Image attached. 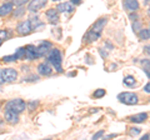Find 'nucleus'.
Segmentation results:
<instances>
[{
  "mask_svg": "<svg viewBox=\"0 0 150 140\" xmlns=\"http://www.w3.org/2000/svg\"><path fill=\"white\" fill-rule=\"evenodd\" d=\"M40 58L39 53H38V48L34 45H26L25 46V59L28 60H35Z\"/></svg>",
  "mask_w": 150,
  "mask_h": 140,
  "instance_id": "1a4fd4ad",
  "label": "nucleus"
},
{
  "mask_svg": "<svg viewBox=\"0 0 150 140\" xmlns=\"http://www.w3.org/2000/svg\"><path fill=\"white\" fill-rule=\"evenodd\" d=\"M8 36H9V34H8L6 30H0V39H1V40H6Z\"/></svg>",
  "mask_w": 150,
  "mask_h": 140,
  "instance_id": "393cba45",
  "label": "nucleus"
},
{
  "mask_svg": "<svg viewBox=\"0 0 150 140\" xmlns=\"http://www.w3.org/2000/svg\"><path fill=\"white\" fill-rule=\"evenodd\" d=\"M46 57H48V62L49 64L53 65V68H55V70L58 73H62L63 71V68H62V54H60V50L59 49H53L49 51L48 54H46Z\"/></svg>",
  "mask_w": 150,
  "mask_h": 140,
  "instance_id": "f03ea898",
  "label": "nucleus"
},
{
  "mask_svg": "<svg viewBox=\"0 0 150 140\" xmlns=\"http://www.w3.org/2000/svg\"><path fill=\"white\" fill-rule=\"evenodd\" d=\"M144 50L146 51V53L150 55V45H146V46H145V48H144Z\"/></svg>",
  "mask_w": 150,
  "mask_h": 140,
  "instance_id": "c756f323",
  "label": "nucleus"
},
{
  "mask_svg": "<svg viewBox=\"0 0 150 140\" xmlns=\"http://www.w3.org/2000/svg\"><path fill=\"white\" fill-rule=\"evenodd\" d=\"M46 3H48V0H31V1H29V6H28V9H29V11L31 13H36L41 10L45 5Z\"/></svg>",
  "mask_w": 150,
  "mask_h": 140,
  "instance_id": "6e6552de",
  "label": "nucleus"
},
{
  "mask_svg": "<svg viewBox=\"0 0 150 140\" xmlns=\"http://www.w3.org/2000/svg\"><path fill=\"white\" fill-rule=\"evenodd\" d=\"M46 18H48V21L50 24H58L59 23V11L56 10L55 8H51L49 10H46Z\"/></svg>",
  "mask_w": 150,
  "mask_h": 140,
  "instance_id": "9d476101",
  "label": "nucleus"
},
{
  "mask_svg": "<svg viewBox=\"0 0 150 140\" xmlns=\"http://www.w3.org/2000/svg\"><path fill=\"white\" fill-rule=\"evenodd\" d=\"M103 135H104V132H103V130H100L99 133H96L95 135H94V136H93V139H99L100 136H103Z\"/></svg>",
  "mask_w": 150,
  "mask_h": 140,
  "instance_id": "a878e982",
  "label": "nucleus"
},
{
  "mask_svg": "<svg viewBox=\"0 0 150 140\" xmlns=\"http://www.w3.org/2000/svg\"><path fill=\"white\" fill-rule=\"evenodd\" d=\"M38 73L40 75H44V76H49L53 74V68L50 66L49 63H40L38 65Z\"/></svg>",
  "mask_w": 150,
  "mask_h": 140,
  "instance_id": "9b49d317",
  "label": "nucleus"
},
{
  "mask_svg": "<svg viewBox=\"0 0 150 140\" xmlns=\"http://www.w3.org/2000/svg\"><path fill=\"white\" fill-rule=\"evenodd\" d=\"M145 93H148V94H150V83H148L146 85L144 86V89H143Z\"/></svg>",
  "mask_w": 150,
  "mask_h": 140,
  "instance_id": "cd10ccee",
  "label": "nucleus"
},
{
  "mask_svg": "<svg viewBox=\"0 0 150 140\" xmlns=\"http://www.w3.org/2000/svg\"><path fill=\"white\" fill-rule=\"evenodd\" d=\"M31 31H33V26H31L30 20H24V21L19 23L18 26H16V33L21 36L29 35Z\"/></svg>",
  "mask_w": 150,
  "mask_h": 140,
  "instance_id": "423d86ee",
  "label": "nucleus"
},
{
  "mask_svg": "<svg viewBox=\"0 0 150 140\" xmlns=\"http://www.w3.org/2000/svg\"><path fill=\"white\" fill-rule=\"evenodd\" d=\"M124 84L128 86H133L135 85V79L133 76H125L124 78Z\"/></svg>",
  "mask_w": 150,
  "mask_h": 140,
  "instance_id": "a211bd4d",
  "label": "nucleus"
},
{
  "mask_svg": "<svg viewBox=\"0 0 150 140\" xmlns=\"http://www.w3.org/2000/svg\"><path fill=\"white\" fill-rule=\"evenodd\" d=\"M118 100L126 105H135V104H138V95L134 94V93H129V91L120 93L118 95Z\"/></svg>",
  "mask_w": 150,
  "mask_h": 140,
  "instance_id": "39448f33",
  "label": "nucleus"
},
{
  "mask_svg": "<svg viewBox=\"0 0 150 140\" xmlns=\"http://www.w3.org/2000/svg\"><path fill=\"white\" fill-rule=\"evenodd\" d=\"M140 132H142V129H140V128H131L130 135H131V136H135V135H139Z\"/></svg>",
  "mask_w": 150,
  "mask_h": 140,
  "instance_id": "b1692460",
  "label": "nucleus"
},
{
  "mask_svg": "<svg viewBox=\"0 0 150 140\" xmlns=\"http://www.w3.org/2000/svg\"><path fill=\"white\" fill-rule=\"evenodd\" d=\"M149 138H150V135H149V134H146V135H144V136H143L142 139H143V140H145V139H149Z\"/></svg>",
  "mask_w": 150,
  "mask_h": 140,
  "instance_id": "2f4dec72",
  "label": "nucleus"
},
{
  "mask_svg": "<svg viewBox=\"0 0 150 140\" xmlns=\"http://www.w3.org/2000/svg\"><path fill=\"white\" fill-rule=\"evenodd\" d=\"M4 119H5L6 123L11 124V125H15L19 123V114L16 111H14L11 109H8L5 108V111H4Z\"/></svg>",
  "mask_w": 150,
  "mask_h": 140,
  "instance_id": "0eeeda50",
  "label": "nucleus"
},
{
  "mask_svg": "<svg viewBox=\"0 0 150 140\" xmlns=\"http://www.w3.org/2000/svg\"><path fill=\"white\" fill-rule=\"evenodd\" d=\"M106 94L105 89H96L95 91H94V98H96V99H100V98H103Z\"/></svg>",
  "mask_w": 150,
  "mask_h": 140,
  "instance_id": "6ab92c4d",
  "label": "nucleus"
},
{
  "mask_svg": "<svg viewBox=\"0 0 150 140\" xmlns=\"http://www.w3.org/2000/svg\"><path fill=\"white\" fill-rule=\"evenodd\" d=\"M30 0H13V3H14V5H16V6H23V5H25V4H28Z\"/></svg>",
  "mask_w": 150,
  "mask_h": 140,
  "instance_id": "4be33fe9",
  "label": "nucleus"
},
{
  "mask_svg": "<svg viewBox=\"0 0 150 140\" xmlns=\"http://www.w3.org/2000/svg\"><path fill=\"white\" fill-rule=\"evenodd\" d=\"M36 105H38V101H31L30 104H29V109L30 110H34V108H35Z\"/></svg>",
  "mask_w": 150,
  "mask_h": 140,
  "instance_id": "bb28decb",
  "label": "nucleus"
},
{
  "mask_svg": "<svg viewBox=\"0 0 150 140\" xmlns=\"http://www.w3.org/2000/svg\"><path fill=\"white\" fill-rule=\"evenodd\" d=\"M146 119H148V114L146 113H140V114L133 115V116H130V118H129V120L131 121V123H135V124L144 123Z\"/></svg>",
  "mask_w": 150,
  "mask_h": 140,
  "instance_id": "dca6fc26",
  "label": "nucleus"
},
{
  "mask_svg": "<svg viewBox=\"0 0 150 140\" xmlns=\"http://www.w3.org/2000/svg\"><path fill=\"white\" fill-rule=\"evenodd\" d=\"M124 6L129 11H137L139 9L138 0H124Z\"/></svg>",
  "mask_w": 150,
  "mask_h": 140,
  "instance_id": "2eb2a0df",
  "label": "nucleus"
},
{
  "mask_svg": "<svg viewBox=\"0 0 150 140\" xmlns=\"http://www.w3.org/2000/svg\"><path fill=\"white\" fill-rule=\"evenodd\" d=\"M1 45H3V40H1V39H0V46H1Z\"/></svg>",
  "mask_w": 150,
  "mask_h": 140,
  "instance_id": "473e14b6",
  "label": "nucleus"
},
{
  "mask_svg": "<svg viewBox=\"0 0 150 140\" xmlns=\"http://www.w3.org/2000/svg\"><path fill=\"white\" fill-rule=\"evenodd\" d=\"M74 4L71 3H60L58 6H56V10L59 13H73L74 11Z\"/></svg>",
  "mask_w": 150,
  "mask_h": 140,
  "instance_id": "4468645a",
  "label": "nucleus"
},
{
  "mask_svg": "<svg viewBox=\"0 0 150 140\" xmlns=\"http://www.w3.org/2000/svg\"><path fill=\"white\" fill-rule=\"evenodd\" d=\"M0 76L3 83H13L18 79V71L13 68H5L0 70Z\"/></svg>",
  "mask_w": 150,
  "mask_h": 140,
  "instance_id": "20e7f679",
  "label": "nucleus"
},
{
  "mask_svg": "<svg viewBox=\"0 0 150 140\" xmlns=\"http://www.w3.org/2000/svg\"><path fill=\"white\" fill-rule=\"evenodd\" d=\"M36 48H38V53H39L40 57H44V55H46L51 50L53 45H51L50 41H41L39 46H36Z\"/></svg>",
  "mask_w": 150,
  "mask_h": 140,
  "instance_id": "ddd939ff",
  "label": "nucleus"
},
{
  "mask_svg": "<svg viewBox=\"0 0 150 140\" xmlns=\"http://www.w3.org/2000/svg\"><path fill=\"white\" fill-rule=\"evenodd\" d=\"M70 3L74 5H79V4H81V0H70Z\"/></svg>",
  "mask_w": 150,
  "mask_h": 140,
  "instance_id": "c85d7f7f",
  "label": "nucleus"
},
{
  "mask_svg": "<svg viewBox=\"0 0 150 140\" xmlns=\"http://www.w3.org/2000/svg\"><path fill=\"white\" fill-rule=\"evenodd\" d=\"M13 9H14V3L13 1H6V3L1 4V5H0V16L1 18L8 16L9 14L13 11Z\"/></svg>",
  "mask_w": 150,
  "mask_h": 140,
  "instance_id": "f8f14e48",
  "label": "nucleus"
},
{
  "mask_svg": "<svg viewBox=\"0 0 150 140\" xmlns=\"http://www.w3.org/2000/svg\"><path fill=\"white\" fill-rule=\"evenodd\" d=\"M142 64L144 66V71H146L149 74V71H150V60H143Z\"/></svg>",
  "mask_w": 150,
  "mask_h": 140,
  "instance_id": "5701e85b",
  "label": "nucleus"
},
{
  "mask_svg": "<svg viewBox=\"0 0 150 140\" xmlns=\"http://www.w3.org/2000/svg\"><path fill=\"white\" fill-rule=\"evenodd\" d=\"M51 1H62V0H51Z\"/></svg>",
  "mask_w": 150,
  "mask_h": 140,
  "instance_id": "72a5a7b5",
  "label": "nucleus"
},
{
  "mask_svg": "<svg viewBox=\"0 0 150 140\" xmlns=\"http://www.w3.org/2000/svg\"><path fill=\"white\" fill-rule=\"evenodd\" d=\"M15 55H16L18 60H19V59H25V46H24V48L18 49V51L15 53Z\"/></svg>",
  "mask_w": 150,
  "mask_h": 140,
  "instance_id": "aec40b11",
  "label": "nucleus"
},
{
  "mask_svg": "<svg viewBox=\"0 0 150 140\" xmlns=\"http://www.w3.org/2000/svg\"><path fill=\"white\" fill-rule=\"evenodd\" d=\"M130 18H131V19H133V20H138V15H134V14H131V15H130Z\"/></svg>",
  "mask_w": 150,
  "mask_h": 140,
  "instance_id": "7c9ffc66",
  "label": "nucleus"
},
{
  "mask_svg": "<svg viewBox=\"0 0 150 140\" xmlns=\"http://www.w3.org/2000/svg\"><path fill=\"white\" fill-rule=\"evenodd\" d=\"M3 83V80H1V76H0V84H1Z\"/></svg>",
  "mask_w": 150,
  "mask_h": 140,
  "instance_id": "f704fd0d",
  "label": "nucleus"
},
{
  "mask_svg": "<svg viewBox=\"0 0 150 140\" xmlns=\"http://www.w3.org/2000/svg\"><path fill=\"white\" fill-rule=\"evenodd\" d=\"M106 23H108L106 18H100V19L90 28V30L86 33V35L84 36V40H86L88 43H93V41L98 40L100 38V35L103 33V29L105 28Z\"/></svg>",
  "mask_w": 150,
  "mask_h": 140,
  "instance_id": "f257e3e1",
  "label": "nucleus"
},
{
  "mask_svg": "<svg viewBox=\"0 0 150 140\" xmlns=\"http://www.w3.org/2000/svg\"><path fill=\"white\" fill-rule=\"evenodd\" d=\"M139 38L142 40H148L150 39V29H143L139 33Z\"/></svg>",
  "mask_w": 150,
  "mask_h": 140,
  "instance_id": "f3484780",
  "label": "nucleus"
},
{
  "mask_svg": "<svg viewBox=\"0 0 150 140\" xmlns=\"http://www.w3.org/2000/svg\"><path fill=\"white\" fill-rule=\"evenodd\" d=\"M5 108L16 111L18 114H21L23 111H25V109L28 108V105H26V103L23 99H20V98H16V99H13L10 101H8V104L5 105Z\"/></svg>",
  "mask_w": 150,
  "mask_h": 140,
  "instance_id": "7ed1b4c3",
  "label": "nucleus"
},
{
  "mask_svg": "<svg viewBox=\"0 0 150 140\" xmlns=\"http://www.w3.org/2000/svg\"><path fill=\"white\" fill-rule=\"evenodd\" d=\"M3 60H4L5 63H11V62H16L18 58H16L15 54H13V55H8V57H4Z\"/></svg>",
  "mask_w": 150,
  "mask_h": 140,
  "instance_id": "412c9836",
  "label": "nucleus"
}]
</instances>
